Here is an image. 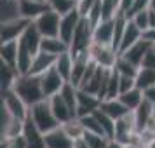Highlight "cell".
Masks as SVG:
<instances>
[{
    "instance_id": "obj_1",
    "label": "cell",
    "mask_w": 155,
    "mask_h": 148,
    "mask_svg": "<svg viewBox=\"0 0 155 148\" xmlns=\"http://www.w3.org/2000/svg\"><path fill=\"white\" fill-rule=\"evenodd\" d=\"M12 89L21 96L23 101L28 106H33L38 101L47 99L45 94H44V91H42V82H40V77L38 75H30V73L19 75V77L16 78Z\"/></svg>"
},
{
    "instance_id": "obj_2",
    "label": "cell",
    "mask_w": 155,
    "mask_h": 148,
    "mask_svg": "<svg viewBox=\"0 0 155 148\" xmlns=\"http://www.w3.org/2000/svg\"><path fill=\"white\" fill-rule=\"evenodd\" d=\"M30 117L33 119L37 127H38L44 134L61 126V124L58 122L56 115L52 112V108H51L49 99H42V101L35 103L33 106H30Z\"/></svg>"
},
{
    "instance_id": "obj_3",
    "label": "cell",
    "mask_w": 155,
    "mask_h": 148,
    "mask_svg": "<svg viewBox=\"0 0 155 148\" xmlns=\"http://www.w3.org/2000/svg\"><path fill=\"white\" fill-rule=\"evenodd\" d=\"M92 31H94V25L89 21V18H82L78 23L77 30L73 33V38L70 42V52L71 56H77L80 52L91 49L92 45Z\"/></svg>"
},
{
    "instance_id": "obj_4",
    "label": "cell",
    "mask_w": 155,
    "mask_h": 148,
    "mask_svg": "<svg viewBox=\"0 0 155 148\" xmlns=\"http://www.w3.org/2000/svg\"><path fill=\"white\" fill-rule=\"evenodd\" d=\"M2 105L9 110V113L16 117V119L25 120L30 115V106L23 101V98L14 91V89H7L2 91Z\"/></svg>"
},
{
    "instance_id": "obj_5",
    "label": "cell",
    "mask_w": 155,
    "mask_h": 148,
    "mask_svg": "<svg viewBox=\"0 0 155 148\" xmlns=\"http://www.w3.org/2000/svg\"><path fill=\"white\" fill-rule=\"evenodd\" d=\"M38 31L42 33V37H59V25H61V14L56 11H45L44 14H40L35 21Z\"/></svg>"
},
{
    "instance_id": "obj_6",
    "label": "cell",
    "mask_w": 155,
    "mask_h": 148,
    "mask_svg": "<svg viewBox=\"0 0 155 148\" xmlns=\"http://www.w3.org/2000/svg\"><path fill=\"white\" fill-rule=\"evenodd\" d=\"M91 58L103 68H113L115 63H117V58H119V52L113 49L112 45H101V44H94L92 42L91 49Z\"/></svg>"
},
{
    "instance_id": "obj_7",
    "label": "cell",
    "mask_w": 155,
    "mask_h": 148,
    "mask_svg": "<svg viewBox=\"0 0 155 148\" xmlns=\"http://www.w3.org/2000/svg\"><path fill=\"white\" fill-rule=\"evenodd\" d=\"M40 82H42V91L45 94V98H51L63 89V85L66 84V80L63 78V75L58 71L56 66H52L49 70L40 75Z\"/></svg>"
},
{
    "instance_id": "obj_8",
    "label": "cell",
    "mask_w": 155,
    "mask_h": 148,
    "mask_svg": "<svg viewBox=\"0 0 155 148\" xmlns=\"http://www.w3.org/2000/svg\"><path fill=\"white\" fill-rule=\"evenodd\" d=\"M30 19L26 18H16V19H11V21L2 23V30H0V38L2 42H9V40H19V37L25 33L26 26L30 25Z\"/></svg>"
},
{
    "instance_id": "obj_9",
    "label": "cell",
    "mask_w": 155,
    "mask_h": 148,
    "mask_svg": "<svg viewBox=\"0 0 155 148\" xmlns=\"http://www.w3.org/2000/svg\"><path fill=\"white\" fill-rule=\"evenodd\" d=\"M80 19H82V16H80V12H78L77 7L73 9V11H70V12H66V14L61 16L59 37H61L64 42L68 44V45H70L71 38H73V33H75V30H77Z\"/></svg>"
},
{
    "instance_id": "obj_10",
    "label": "cell",
    "mask_w": 155,
    "mask_h": 148,
    "mask_svg": "<svg viewBox=\"0 0 155 148\" xmlns=\"http://www.w3.org/2000/svg\"><path fill=\"white\" fill-rule=\"evenodd\" d=\"M45 134L37 127V124L33 122L31 117L25 119V126H23V138L26 140L28 148H45Z\"/></svg>"
},
{
    "instance_id": "obj_11",
    "label": "cell",
    "mask_w": 155,
    "mask_h": 148,
    "mask_svg": "<svg viewBox=\"0 0 155 148\" xmlns=\"http://www.w3.org/2000/svg\"><path fill=\"white\" fill-rule=\"evenodd\" d=\"M113 31H115V18H112V19H101L94 26L92 42L101 44V45H112L113 44Z\"/></svg>"
},
{
    "instance_id": "obj_12",
    "label": "cell",
    "mask_w": 155,
    "mask_h": 148,
    "mask_svg": "<svg viewBox=\"0 0 155 148\" xmlns=\"http://www.w3.org/2000/svg\"><path fill=\"white\" fill-rule=\"evenodd\" d=\"M45 148H73V138L64 131L63 126L45 133Z\"/></svg>"
},
{
    "instance_id": "obj_13",
    "label": "cell",
    "mask_w": 155,
    "mask_h": 148,
    "mask_svg": "<svg viewBox=\"0 0 155 148\" xmlns=\"http://www.w3.org/2000/svg\"><path fill=\"white\" fill-rule=\"evenodd\" d=\"M47 0H19V14L30 21H35L40 14L49 11Z\"/></svg>"
},
{
    "instance_id": "obj_14",
    "label": "cell",
    "mask_w": 155,
    "mask_h": 148,
    "mask_svg": "<svg viewBox=\"0 0 155 148\" xmlns=\"http://www.w3.org/2000/svg\"><path fill=\"white\" fill-rule=\"evenodd\" d=\"M42 33L38 31V28H37V25L33 21L30 23L28 26H26V30H25V33H23L21 37H19V44L21 45H25L26 49L35 56L37 52L40 51V44H42Z\"/></svg>"
},
{
    "instance_id": "obj_15",
    "label": "cell",
    "mask_w": 155,
    "mask_h": 148,
    "mask_svg": "<svg viewBox=\"0 0 155 148\" xmlns=\"http://www.w3.org/2000/svg\"><path fill=\"white\" fill-rule=\"evenodd\" d=\"M101 106V99L94 94L78 89V105H77V117H85V115H91Z\"/></svg>"
},
{
    "instance_id": "obj_16",
    "label": "cell",
    "mask_w": 155,
    "mask_h": 148,
    "mask_svg": "<svg viewBox=\"0 0 155 148\" xmlns=\"http://www.w3.org/2000/svg\"><path fill=\"white\" fill-rule=\"evenodd\" d=\"M152 45H153V44L143 37L141 40H138V42L134 44V45H131L127 51L120 52V56H124L126 59H129V61H131V63H134L136 66H141L143 58H145V54H147L148 51L152 49Z\"/></svg>"
},
{
    "instance_id": "obj_17",
    "label": "cell",
    "mask_w": 155,
    "mask_h": 148,
    "mask_svg": "<svg viewBox=\"0 0 155 148\" xmlns=\"http://www.w3.org/2000/svg\"><path fill=\"white\" fill-rule=\"evenodd\" d=\"M49 103H51V108H52V112H54V115H56L58 122L63 126V124H66V122H70L71 119H75V115H73V112L70 110V106L66 105V101L63 99V96L58 92V94H54V96H51Z\"/></svg>"
},
{
    "instance_id": "obj_18",
    "label": "cell",
    "mask_w": 155,
    "mask_h": 148,
    "mask_svg": "<svg viewBox=\"0 0 155 148\" xmlns=\"http://www.w3.org/2000/svg\"><path fill=\"white\" fill-rule=\"evenodd\" d=\"M133 113H134V120H136V129H138V133L141 134L143 131H147L148 122H150V119L153 117V113H155V106L152 105L150 101L143 99V103H141Z\"/></svg>"
},
{
    "instance_id": "obj_19",
    "label": "cell",
    "mask_w": 155,
    "mask_h": 148,
    "mask_svg": "<svg viewBox=\"0 0 155 148\" xmlns=\"http://www.w3.org/2000/svg\"><path fill=\"white\" fill-rule=\"evenodd\" d=\"M56 58L58 56H52L49 52H44V51H38L33 58V63H31V68H30V75H42L45 71L52 68L54 64H56Z\"/></svg>"
},
{
    "instance_id": "obj_20",
    "label": "cell",
    "mask_w": 155,
    "mask_h": 148,
    "mask_svg": "<svg viewBox=\"0 0 155 148\" xmlns=\"http://www.w3.org/2000/svg\"><path fill=\"white\" fill-rule=\"evenodd\" d=\"M143 38V31L138 28V25L133 21V19H129L126 25V30H124V35H122V40H120V47H119V54L120 52H124L127 51L131 45L141 40Z\"/></svg>"
},
{
    "instance_id": "obj_21",
    "label": "cell",
    "mask_w": 155,
    "mask_h": 148,
    "mask_svg": "<svg viewBox=\"0 0 155 148\" xmlns=\"http://www.w3.org/2000/svg\"><path fill=\"white\" fill-rule=\"evenodd\" d=\"M18 56H19V40L2 42V45H0V59H2V63H5L18 70Z\"/></svg>"
},
{
    "instance_id": "obj_22",
    "label": "cell",
    "mask_w": 155,
    "mask_h": 148,
    "mask_svg": "<svg viewBox=\"0 0 155 148\" xmlns=\"http://www.w3.org/2000/svg\"><path fill=\"white\" fill-rule=\"evenodd\" d=\"M99 110L105 112L106 115H110V117L115 119V120H119V119H122V117H126V115L131 113V110H129V108H127L119 98L103 99V101H101V106H99Z\"/></svg>"
},
{
    "instance_id": "obj_23",
    "label": "cell",
    "mask_w": 155,
    "mask_h": 148,
    "mask_svg": "<svg viewBox=\"0 0 155 148\" xmlns=\"http://www.w3.org/2000/svg\"><path fill=\"white\" fill-rule=\"evenodd\" d=\"M40 51L49 52L52 56H59L66 51H70V45L64 42L61 37H44L40 44Z\"/></svg>"
},
{
    "instance_id": "obj_24",
    "label": "cell",
    "mask_w": 155,
    "mask_h": 148,
    "mask_svg": "<svg viewBox=\"0 0 155 148\" xmlns=\"http://www.w3.org/2000/svg\"><path fill=\"white\" fill-rule=\"evenodd\" d=\"M119 99L124 103V105L131 110V112H134L138 106L143 103V99H145V94H143V91L141 89H138V87H133L131 91H126L122 92L119 96Z\"/></svg>"
},
{
    "instance_id": "obj_25",
    "label": "cell",
    "mask_w": 155,
    "mask_h": 148,
    "mask_svg": "<svg viewBox=\"0 0 155 148\" xmlns=\"http://www.w3.org/2000/svg\"><path fill=\"white\" fill-rule=\"evenodd\" d=\"M58 68V71L63 75V78L66 82H70L71 78V70H73V56H71L70 51H66L63 54H59L56 58V64H54Z\"/></svg>"
},
{
    "instance_id": "obj_26",
    "label": "cell",
    "mask_w": 155,
    "mask_h": 148,
    "mask_svg": "<svg viewBox=\"0 0 155 148\" xmlns=\"http://www.w3.org/2000/svg\"><path fill=\"white\" fill-rule=\"evenodd\" d=\"M2 9V23L19 18V0H0Z\"/></svg>"
},
{
    "instance_id": "obj_27",
    "label": "cell",
    "mask_w": 155,
    "mask_h": 148,
    "mask_svg": "<svg viewBox=\"0 0 155 148\" xmlns=\"http://www.w3.org/2000/svg\"><path fill=\"white\" fill-rule=\"evenodd\" d=\"M155 85V70L153 68H143L140 66L138 70V75H136V87L145 91L148 87Z\"/></svg>"
},
{
    "instance_id": "obj_28",
    "label": "cell",
    "mask_w": 155,
    "mask_h": 148,
    "mask_svg": "<svg viewBox=\"0 0 155 148\" xmlns=\"http://www.w3.org/2000/svg\"><path fill=\"white\" fill-rule=\"evenodd\" d=\"M21 73L12 68V66H9V64L2 63V70H0V77H2V91H7V89H12V85H14L16 78L19 77Z\"/></svg>"
},
{
    "instance_id": "obj_29",
    "label": "cell",
    "mask_w": 155,
    "mask_h": 148,
    "mask_svg": "<svg viewBox=\"0 0 155 148\" xmlns=\"http://www.w3.org/2000/svg\"><path fill=\"white\" fill-rule=\"evenodd\" d=\"M94 115L98 117L99 124H101V127H103V133H105L110 140H113V136H115V122H117V120L112 119L110 115H106L105 112H101L99 108L94 112Z\"/></svg>"
},
{
    "instance_id": "obj_30",
    "label": "cell",
    "mask_w": 155,
    "mask_h": 148,
    "mask_svg": "<svg viewBox=\"0 0 155 148\" xmlns=\"http://www.w3.org/2000/svg\"><path fill=\"white\" fill-rule=\"evenodd\" d=\"M84 138L87 141L89 148H108V145L112 143V140L105 136V134H98V133H89L85 131L84 133Z\"/></svg>"
},
{
    "instance_id": "obj_31",
    "label": "cell",
    "mask_w": 155,
    "mask_h": 148,
    "mask_svg": "<svg viewBox=\"0 0 155 148\" xmlns=\"http://www.w3.org/2000/svg\"><path fill=\"white\" fill-rule=\"evenodd\" d=\"M115 68L119 70L120 75H129V77H136L138 75V70H140V66H136L134 63H131L129 59H126L124 56L117 58V63H115Z\"/></svg>"
},
{
    "instance_id": "obj_32",
    "label": "cell",
    "mask_w": 155,
    "mask_h": 148,
    "mask_svg": "<svg viewBox=\"0 0 155 148\" xmlns=\"http://www.w3.org/2000/svg\"><path fill=\"white\" fill-rule=\"evenodd\" d=\"M47 4H49V7L52 11H56V12L63 16L77 7L78 0H47Z\"/></svg>"
},
{
    "instance_id": "obj_33",
    "label": "cell",
    "mask_w": 155,
    "mask_h": 148,
    "mask_svg": "<svg viewBox=\"0 0 155 148\" xmlns=\"http://www.w3.org/2000/svg\"><path fill=\"white\" fill-rule=\"evenodd\" d=\"M80 122H82V126H84L85 131H89V133H98V134H105L103 133V127L99 124L98 117L91 113V115H85V117H80ZM106 136V134H105Z\"/></svg>"
},
{
    "instance_id": "obj_34",
    "label": "cell",
    "mask_w": 155,
    "mask_h": 148,
    "mask_svg": "<svg viewBox=\"0 0 155 148\" xmlns=\"http://www.w3.org/2000/svg\"><path fill=\"white\" fill-rule=\"evenodd\" d=\"M63 127L73 140H75V138H80V136H84V133H85V129H84V126H82V122H80L78 117L71 119L70 122H66V124H63Z\"/></svg>"
},
{
    "instance_id": "obj_35",
    "label": "cell",
    "mask_w": 155,
    "mask_h": 148,
    "mask_svg": "<svg viewBox=\"0 0 155 148\" xmlns=\"http://www.w3.org/2000/svg\"><path fill=\"white\" fill-rule=\"evenodd\" d=\"M150 9V7H148ZM148 9H145V11H141V12H138V14L134 16V18H131L136 25H138V28L145 33L148 28H150V16H148Z\"/></svg>"
},
{
    "instance_id": "obj_36",
    "label": "cell",
    "mask_w": 155,
    "mask_h": 148,
    "mask_svg": "<svg viewBox=\"0 0 155 148\" xmlns=\"http://www.w3.org/2000/svg\"><path fill=\"white\" fill-rule=\"evenodd\" d=\"M148 7H150V0H134L133 5H131L129 11L126 12V18L131 19V18H134L138 12H141V11H145V9H148Z\"/></svg>"
},
{
    "instance_id": "obj_37",
    "label": "cell",
    "mask_w": 155,
    "mask_h": 148,
    "mask_svg": "<svg viewBox=\"0 0 155 148\" xmlns=\"http://www.w3.org/2000/svg\"><path fill=\"white\" fill-rule=\"evenodd\" d=\"M136 87V77H129V75H120V94L126 91H131Z\"/></svg>"
},
{
    "instance_id": "obj_38",
    "label": "cell",
    "mask_w": 155,
    "mask_h": 148,
    "mask_svg": "<svg viewBox=\"0 0 155 148\" xmlns=\"http://www.w3.org/2000/svg\"><path fill=\"white\" fill-rule=\"evenodd\" d=\"M141 66H143V68H153L155 70V49H153V45H152V49L145 54L143 61H141Z\"/></svg>"
},
{
    "instance_id": "obj_39",
    "label": "cell",
    "mask_w": 155,
    "mask_h": 148,
    "mask_svg": "<svg viewBox=\"0 0 155 148\" xmlns=\"http://www.w3.org/2000/svg\"><path fill=\"white\" fill-rule=\"evenodd\" d=\"M143 94H145V99H147V101H150V103L155 106V85H152V87L145 89V91H143Z\"/></svg>"
},
{
    "instance_id": "obj_40",
    "label": "cell",
    "mask_w": 155,
    "mask_h": 148,
    "mask_svg": "<svg viewBox=\"0 0 155 148\" xmlns=\"http://www.w3.org/2000/svg\"><path fill=\"white\" fill-rule=\"evenodd\" d=\"M133 2L134 0H120L119 2V12H124V14H126L127 11H129V7L133 5Z\"/></svg>"
},
{
    "instance_id": "obj_41",
    "label": "cell",
    "mask_w": 155,
    "mask_h": 148,
    "mask_svg": "<svg viewBox=\"0 0 155 148\" xmlns=\"http://www.w3.org/2000/svg\"><path fill=\"white\" fill-rule=\"evenodd\" d=\"M73 148H89V145H87V141H85L84 136H80V138H75L73 140Z\"/></svg>"
},
{
    "instance_id": "obj_42",
    "label": "cell",
    "mask_w": 155,
    "mask_h": 148,
    "mask_svg": "<svg viewBox=\"0 0 155 148\" xmlns=\"http://www.w3.org/2000/svg\"><path fill=\"white\" fill-rule=\"evenodd\" d=\"M143 37H145L147 40H150L152 44H155V28H150V30H147V31L143 33Z\"/></svg>"
},
{
    "instance_id": "obj_43",
    "label": "cell",
    "mask_w": 155,
    "mask_h": 148,
    "mask_svg": "<svg viewBox=\"0 0 155 148\" xmlns=\"http://www.w3.org/2000/svg\"><path fill=\"white\" fill-rule=\"evenodd\" d=\"M148 16H150V28H155V11L153 9H148Z\"/></svg>"
},
{
    "instance_id": "obj_44",
    "label": "cell",
    "mask_w": 155,
    "mask_h": 148,
    "mask_svg": "<svg viewBox=\"0 0 155 148\" xmlns=\"http://www.w3.org/2000/svg\"><path fill=\"white\" fill-rule=\"evenodd\" d=\"M108 148H124V146H122L120 143H117V141H113V140H112V143L108 145Z\"/></svg>"
},
{
    "instance_id": "obj_45",
    "label": "cell",
    "mask_w": 155,
    "mask_h": 148,
    "mask_svg": "<svg viewBox=\"0 0 155 148\" xmlns=\"http://www.w3.org/2000/svg\"><path fill=\"white\" fill-rule=\"evenodd\" d=\"M150 9H153L155 11V0H150Z\"/></svg>"
},
{
    "instance_id": "obj_46",
    "label": "cell",
    "mask_w": 155,
    "mask_h": 148,
    "mask_svg": "<svg viewBox=\"0 0 155 148\" xmlns=\"http://www.w3.org/2000/svg\"><path fill=\"white\" fill-rule=\"evenodd\" d=\"M119 2H120V0H117V4H119Z\"/></svg>"
},
{
    "instance_id": "obj_47",
    "label": "cell",
    "mask_w": 155,
    "mask_h": 148,
    "mask_svg": "<svg viewBox=\"0 0 155 148\" xmlns=\"http://www.w3.org/2000/svg\"><path fill=\"white\" fill-rule=\"evenodd\" d=\"M11 148H14V146H12V145H11Z\"/></svg>"
},
{
    "instance_id": "obj_48",
    "label": "cell",
    "mask_w": 155,
    "mask_h": 148,
    "mask_svg": "<svg viewBox=\"0 0 155 148\" xmlns=\"http://www.w3.org/2000/svg\"><path fill=\"white\" fill-rule=\"evenodd\" d=\"M153 49H155V44H153Z\"/></svg>"
}]
</instances>
